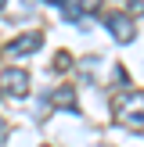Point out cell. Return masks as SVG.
Masks as SVG:
<instances>
[{"instance_id":"3957f363","label":"cell","mask_w":144,"mask_h":147,"mask_svg":"<svg viewBox=\"0 0 144 147\" xmlns=\"http://www.w3.org/2000/svg\"><path fill=\"white\" fill-rule=\"evenodd\" d=\"M0 90H7L11 97H25L29 93V76L22 68H7L4 76H0Z\"/></svg>"},{"instance_id":"52a82bcc","label":"cell","mask_w":144,"mask_h":147,"mask_svg":"<svg viewBox=\"0 0 144 147\" xmlns=\"http://www.w3.org/2000/svg\"><path fill=\"white\" fill-rule=\"evenodd\" d=\"M126 11L130 14H144V0H126Z\"/></svg>"},{"instance_id":"30bf717a","label":"cell","mask_w":144,"mask_h":147,"mask_svg":"<svg viewBox=\"0 0 144 147\" xmlns=\"http://www.w3.org/2000/svg\"><path fill=\"white\" fill-rule=\"evenodd\" d=\"M4 4H7V0H0V7H4Z\"/></svg>"},{"instance_id":"277c9868","label":"cell","mask_w":144,"mask_h":147,"mask_svg":"<svg viewBox=\"0 0 144 147\" xmlns=\"http://www.w3.org/2000/svg\"><path fill=\"white\" fill-rule=\"evenodd\" d=\"M105 29H108V32H112V36H115L119 43H130V40L137 36L133 22H130L126 14H108V18H105Z\"/></svg>"},{"instance_id":"7a4b0ae2","label":"cell","mask_w":144,"mask_h":147,"mask_svg":"<svg viewBox=\"0 0 144 147\" xmlns=\"http://www.w3.org/2000/svg\"><path fill=\"white\" fill-rule=\"evenodd\" d=\"M40 47H43V32H22V36H14V40L7 43V54L11 57H29Z\"/></svg>"},{"instance_id":"8992f818","label":"cell","mask_w":144,"mask_h":147,"mask_svg":"<svg viewBox=\"0 0 144 147\" xmlns=\"http://www.w3.org/2000/svg\"><path fill=\"white\" fill-rule=\"evenodd\" d=\"M101 11V0H79V14H94Z\"/></svg>"},{"instance_id":"6da1fadb","label":"cell","mask_w":144,"mask_h":147,"mask_svg":"<svg viewBox=\"0 0 144 147\" xmlns=\"http://www.w3.org/2000/svg\"><path fill=\"white\" fill-rule=\"evenodd\" d=\"M119 122L130 126V129H137V133H144V97L141 93L119 100Z\"/></svg>"},{"instance_id":"5b68a950","label":"cell","mask_w":144,"mask_h":147,"mask_svg":"<svg viewBox=\"0 0 144 147\" xmlns=\"http://www.w3.org/2000/svg\"><path fill=\"white\" fill-rule=\"evenodd\" d=\"M54 100H58V104H65V108L72 111V108H76V93H72V86H61V90L54 93Z\"/></svg>"},{"instance_id":"9c48e42d","label":"cell","mask_w":144,"mask_h":147,"mask_svg":"<svg viewBox=\"0 0 144 147\" xmlns=\"http://www.w3.org/2000/svg\"><path fill=\"white\" fill-rule=\"evenodd\" d=\"M43 4H54V7H65V0H43Z\"/></svg>"},{"instance_id":"ba28073f","label":"cell","mask_w":144,"mask_h":147,"mask_svg":"<svg viewBox=\"0 0 144 147\" xmlns=\"http://www.w3.org/2000/svg\"><path fill=\"white\" fill-rule=\"evenodd\" d=\"M7 140V119H0V144Z\"/></svg>"}]
</instances>
